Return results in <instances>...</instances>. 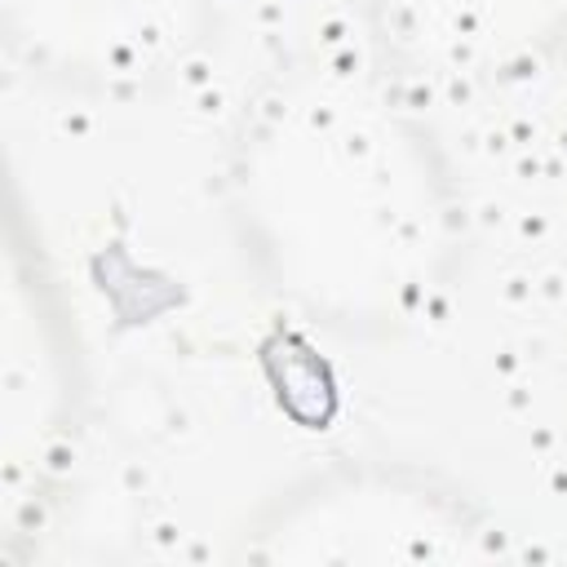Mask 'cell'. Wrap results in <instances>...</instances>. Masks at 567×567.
<instances>
[{
	"label": "cell",
	"instance_id": "obj_1",
	"mask_svg": "<svg viewBox=\"0 0 567 567\" xmlns=\"http://www.w3.org/2000/svg\"><path fill=\"white\" fill-rule=\"evenodd\" d=\"M195 0H9V18L40 53L89 71H137L155 62Z\"/></svg>",
	"mask_w": 567,
	"mask_h": 567
},
{
	"label": "cell",
	"instance_id": "obj_2",
	"mask_svg": "<svg viewBox=\"0 0 567 567\" xmlns=\"http://www.w3.org/2000/svg\"><path fill=\"white\" fill-rule=\"evenodd\" d=\"M399 40L439 66H487L540 40L567 0H377Z\"/></svg>",
	"mask_w": 567,
	"mask_h": 567
}]
</instances>
